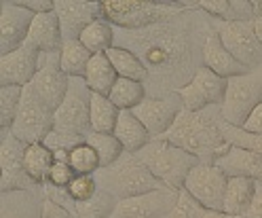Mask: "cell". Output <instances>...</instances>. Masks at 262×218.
Instances as JSON below:
<instances>
[{"label": "cell", "mask_w": 262, "mask_h": 218, "mask_svg": "<svg viewBox=\"0 0 262 218\" xmlns=\"http://www.w3.org/2000/svg\"><path fill=\"white\" fill-rule=\"evenodd\" d=\"M243 218H262V182H256V195L254 201Z\"/></svg>", "instance_id": "cell-41"}, {"label": "cell", "mask_w": 262, "mask_h": 218, "mask_svg": "<svg viewBox=\"0 0 262 218\" xmlns=\"http://www.w3.org/2000/svg\"><path fill=\"white\" fill-rule=\"evenodd\" d=\"M91 57H93V53L80 41H63V47L59 51V66L66 76L85 78Z\"/></svg>", "instance_id": "cell-26"}, {"label": "cell", "mask_w": 262, "mask_h": 218, "mask_svg": "<svg viewBox=\"0 0 262 218\" xmlns=\"http://www.w3.org/2000/svg\"><path fill=\"white\" fill-rule=\"evenodd\" d=\"M203 66L211 72H216L222 78H233V76H241L245 72H250L241 62H237L231 53L226 51V47L222 45V41L218 38V34H209L203 43Z\"/></svg>", "instance_id": "cell-20"}, {"label": "cell", "mask_w": 262, "mask_h": 218, "mask_svg": "<svg viewBox=\"0 0 262 218\" xmlns=\"http://www.w3.org/2000/svg\"><path fill=\"white\" fill-rule=\"evenodd\" d=\"M97 191H100V187H97L95 176H76L70 182V187H68V193H70V197L74 201H87Z\"/></svg>", "instance_id": "cell-37"}, {"label": "cell", "mask_w": 262, "mask_h": 218, "mask_svg": "<svg viewBox=\"0 0 262 218\" xmlns=\"http://www.w3.org/2000/svg\"><path fill=\"white\" fill-rule=\"evenodd\" d=\"M53 114L55 112L49 110L40 100L32 93L30 87H24L17 116H15L13 127L9 131L24 144L45 142L53 133Z\"/></svg>", "instance_id": "cell-6"}, {"label": "cell", "mask_w": 262, "mask_h": 218, "mask_svg": "<svg viewBox=\"0 0 262 218\" xmlns=\"http://www.w3.org/2000/svg\"><path fill=\"white\" fill-rule=\"evenodd\" d=\"M3 218H24V212L19 208H13L9 210V206L3 208Z\"/></svg>", "instance_id": "cell-43"}, {"label": "cell", "mask_w": 262, "mask_h": 218, "mask_svg": "<svg viewBox=\"0 0 262 218\" xmlns=\"http://www.w3.org/2000/svg\"><path fill=\"white\" fill-rule=\"evenodd\" d=\"M106 55L112 62L114 70H117V74L121 78H131V81H140V83L148 78V66H146L136 53H131L129 49L112 47Z\"/></svg>", "instance_id": "cell-28"}, {"label": "cell", "mask_w": 262, "mask_h": 218, "mask_svg": "<svg viewBox=\"0 0 262 218\" xmlns=\"http://www.w3.org/2000/svg\"><path fill=\"white\" fill-rule=\"evenodd\" d=\"M26 45L36 49L38 53H59L63 47V34L55 11L34 15V22L30 26V34Z\"/></svg>", "instance_id": "cell-18"}, {"label": "cell", "mask_w": 262, "mask_h": 218, "mask_svg": "<svg viewBox=\"0 0 262 218\" xmlns=\"http://www.w3.org/2000/svg\"><path fill=\"white\" fill-rule=\"evenodd\" d=\"M214 163L220 165V170L228 178L241 176V178H252L256 182H262V155L252 153L248 148L231 146Z\"/></svg>", "instance_id": "cell-19"}, {"label": "cell", "mask_w": 262, "mask_h": 218, "mask_svg": "<svg viewBox=\"0 0 262 218\" xmlns=\"http://www.w3.org/2000/svg\"><path fill=\"white\" fill-rule=\"evenodd\" d=\"M117 78H119V74L114 70V66L106 53H95L91 57V62L87 66V72H85V83L91 89V93L110 95Z\"/></svg>", "instance_id": "cell-24"}, {"label": "cell", "mask_w": 262, "mask_h": 218, "mask_svg": "<svg viewBox=\"0 0 262 218\" xmlns=\"http://www.w3.org/2000/svg\"><path fill=\"white\" fill-rule=\"evenodd\" d=\"M182 106H178L173 100H157V97H146L140 106H136L134 112L142 125L148 129V133L155 138H161L163 133H167L173 121L178 119Z\"/></svg>", "instance_id": "cell-17"}, {"label": "cell", "mask_w": 262, "mask_h": 218, "mask_svg": "<svg viewBox=\"0 0 262 218\" xmlns=\"http://www.w3.org/2000/svg\"><path fill=\"white\" fill-rule=\"evenodd\" d=\"M104 17L123 28H142L155 22H161L176 13V9L184 5L176 3H138V0H114V3H102Z\"/></svg>", "instance_id": "cell-8"}, {"label": "cell", "mask_w": 262, "mask_h": 218, "mask_svg": "<svg viewBox=\"0 0 262 218\" xmlns=\"http://www.w3.org/2000/svg\"><path fill=\"white\" fill-rule=\"evenodd\" d=\"M91 89L87 87L85 78H70V87L66 93L61 106L53 114V131L72 136L80 142H85L91 129Z\"/></svg>", "instance_id": "cell-5"}, {"label": "cell", "mask_w": 262, "mask_h": 218, "mask_svg": "<svg viewBox=\"0 0 262 218\" xmlns=\"http://www.w3.org/2000/svg\"><path fill=\"white\" fill-rule=\"evenodd\" d=\"M121 110L110 102L108 95L91 93L89 116H91V129L97 133H114V127L119 123Z\"/></svg>", "instance_id": "cell-27"}, {"label": "cell", "mask_w": 262, "mask_h": 218, "mask_svg": "<svg viewBox=\"0 0 262 218\" xmlns=\"http://www.w3.org/2000/svg\"><path fill=\"white\" fill-rule=\"evenodd\" d=\"M216 34L226 51L248 70H256L262 66V45L254 34L252 22H218Z\"/></svg>", "instance_id": "cell-10"}, {"label": "cell", "mask_w": 262, "mask_h": 218, "mask_svg": "<svg viewBox=\"0 0 262 218\" xmlns=\"http://www.w3.org/2000/svg\"><path fill=\"white\" fill-rule=\"evenodd\" d=\"M226 184L228 176L220 170V165L201 161L190 170L184 182V191L190 193V197L199 201L207 212H222Z\"/></svg>", "instance_id": "cell-9"}, {"label": "cell", "mask_w": 262, "mask_h": 218, "mask_svg": "<svg viewBox=\"0 0 262 218\" xmlns=\"http://www.w3.org/2000/svg\"><path fill=\"white\" fill-rule=\"evenodd\" d=\"M117 204L112 195L100 189L87 201H74V214L76 218H112Z\"/></svg>", "instance_id": "cell-32"}, {"label": "cell", "mask_w": 262, "mask_h": 218, "mask_svg": "<svg viewBox=\"0 0 262 218\" xmlns=\"http://www.w3.org/2000/svg\"><path fill=\"white\" fill-rule=\"evenodd\" d=\"M34 15L36 13L21 7L17 0H3L0 3V51H3V55L26 45Z\"/></svg>", "instance_id": "cell-13"}, {"label": "cell", "mask_w": 262, "mask_h": 218, "mask_svg": "<svg viewBox=\"0 0 262 218\" xmlns=\"http://www.w3.org/2000/svg\"><path fill=\"white\" fill-rule=\"evenodd\" d=\"M95 180H97V187L106 191L108 195H112L117 201L165 187V184L159 182L150 174V170L138 159V155H131V153H125L110 167H102L95 174Z\"/></svg>", "instance_id": "cell-2"}, {"label": "cell", "mask_w": 262, "mask_h": 218, "mask_svg": "<svg viewBox=\"0 0 262 218\" xmlns=\"http://www.w3.org/2000/svg\"><path fill=\"white\" fill-rule=\"evenodd\" d=\"M205 208L199 204L196 199L190 197V193H186L184 189L178 193V201L171 208V212L165 218H203L205 216Z\"/></svg>", "instance_id": "cell-36"}, {"label": "cell", "mask_w": 262, "mask_h": 218, "mask_svg": "<svg viewBox=\"0 0 262 218\" xmlns=\"http://www.w3.org/2000/svg\"><path fill=\"white\" fill-rule=\"evenodd\" d=\"M78 41L83 43L93 55L95 53H108L114 47V26L106 17L95 19L93 24H89L85 28V32L80 34Z\"/></svg>", "instance_id": "cell-29"}, {"label": "cell", "mask_w": 262, "mask_h": 218, "mask_svg": "<svg viewBox=\"0 0 262 218\" xmlns=\"http://www.w3.org/2000/svg\"><path fill=\"white\" fill-rule=\"evenodd\" d=\"M226 83H228L226 78L211 72L207 66H199L194 70L192 78L186 85L180 87L176 95L180 100V104H182V108L190 112H201L211 106L218 108L226 95Z\"/></svg>", "instance_id": "cell-7"}, {"label": "cell", "mask_w": 262, "mask_h": 218, "mask_svg": "<svg viewBox=\"0 0 262 218\" xmlns=\"http://www.w3.org/2000/svg\"><path fill=\"white\" fill-rule=\"evenodd\" d=\"M74 178H76V172L70 165V161H55L47 182L53 184V187H59V189H68Z\"/></svg>", "instance_id": "cell-38"}, {"label": "cell", "mask_w": 262, "mask_h": 218, "mask_svg": "<svg viewBox=\"0 0 262 218\" xmlns=\"http://www.w3.org/2000/svg\"><path fill=\"white\" fill-rule=\"evenodd\" d=\"M70 165L74 167L76 176H95L102 170L100 157H97V153L87 142L78 144L76 148L70 150Z\"/></svg>", "instance_id": "cell-35"}, {"label": "cell", "mask_w": 262, "mask_h": 218, "mask_svg": "<svg viewBox=\"0 0 262 218\" xmlns=\"http://www.w3.org/2000/svg\"><path fill=\"white\" fill-rule=\"evenodd\" d=\"M220 131L224 140L231 144V146H237V148H248L252 153H258L262 155V133H250L245 131L243 127H233L220 119Z\"/></svg>", "instance_id": "cell-34"}, {"label": "cell", "mask_w": 262, "mask_h": 218, "mask_svg": "<svg viewBox=\"0 0 262 218\" xmlns=\"http://www.w3.org/2000/svg\"><path fill=\"white\" fill-rule=\"evenodd\" d=\"M138 159L148 167L150 174L159 182L176 191L184 189V182L190 170L201 163L194 155L186 153L184 148H180L163 138H155L148 146H144L138 153Z\"/></svg>", "instance_id": "cell-3"}, {"label": "cell", "mask_w": 262, "mask_h": 218, "mask_svg": "<svg viewBox=\"0 0 262 218\" xmlns=\"http://www.w3.org/2000/svg\"><path fill=\"white\" fill-rule=\"evenodd\" d=\"M55 13L63 41H78L89 24L104 17V7L89 0H55Z\"/></svg>", "instance_id": "cell-14"}, {"label": "cell", "mask_w": 262, "mask_h": 218, "mask_svg": "<svg viewBox=\"0 0 262 218\" xmlns=\"http://www.w3.org/2000/svg\"><path fill=\"white\" fill-rule=\"evenodd\" d=\"M53 163H55V155L45 142L28 144L24 167H26V174L34 180V184H42V182L49 180V174H51Z\"/></svg>", "instance_id": "cell-25"}, {"label": "cell", "mask_w": 262, "mask_h": 218, "mask_svg": "<svg viewBox=\"0 0 262 218\" xmlns=\"http://www.w3.org/2000/svg\"><path fill=\"white\" fill-rule=\"evenodd\" d=\"M21 95H24V87H17V85L0 87V125H3L5 131L13 127V121L17 116V110L21 104Z\"/></svg>", "instance_id": "cell-33"}, {"label": "cell", "mask_w": 262, "mask_h": 218, "mask_svg": "<svg viewBox=\"0 0 262 218\" xmlns=\"http://www.w3.org/2000/svg\"><path fill=\"white\" fill-rule=\"evenodd\" d=\"M218 22H252L254 17L262 15V3H245V0H203L196 3Z\"/></svg>", "instance_id": "cell-21"}, {"label": "cell", "mask_w": 262, "mask_h": 218, "mask_svg": "<svg viewBox=\"0 0 262 218\" xmlns=\"http://www.w3.org/2000/svg\"><path fill=\"white\" fill-rule=\"evenodd\" d=\"M110 102L117 106L119 110H134L146 100V89L144 83L140 81H131V78H117L114 87L110 91Z\"/></svg>", "instance_id": "cell-30"}, {"label": "cell", "mask_w": 262, "mask_h": 218, "mask_svg": "<svg viewBox=\"0 0 262 218\" xmlns=\"http://www.w3.org/2000/svg\"><path fill=\"white\" fill-rule=\"evenodd\" d=\"M47 62L38 64V72L30 83V89L49 110H57L70 87V76H66L59 66V53H45Z\"/></svg>", "instance_id": "cell-11"}, {"label": "cell", "mask_w": 262, "mask_h": 218, "mask_svg": "<svg viewBox=\"0 0 262 218\" xmlns=\"http://www.w3.org/2000/svg\"><path fill=\"white\" fill-rule=\"evenodd\" d=\"M220 112L211 114L207 110L201 112H190V110H180L178 119L169 127L167 133H163V140H167L186 153L194 155L199 161L214 163L218 157H222L231 144H228L220 131Z\"/></svg>", "instance_id": "cell-1"}, {"label": "cell", "mask_w": 262, "mask_h": 218, "mask_svg": "<svg viewBox=\"0 0 262 218\" xmlns=\"http://www.w3.org/2000/svg\"><path fill=\"white\" fill-rule=\"evenodd\" d=\"M243 129L250 131V133H262V102L254 108V112L250 114V119L245 121Z\"/></svg>", "instance_id": "cell-40"}, {"label": "cell", "mask_w": 262, "mask_h": 218, "mask_svg": "<svg viewBox=\"0 0 262 218\" xmlns=\"http://www.w3.org/2000/svg\"><path fill=\"white\" fill-rule=\"evenodd\" d=\"M26 148H28V144L17 140L11 131H5L3 148H0V163H3V193L26 191L34 184V180L26 174V167H24Z\"/></svg>", "instance_id": "cell-15"}, {"label": "cell", "mask_w": 262, "mask_h": 218, "mask_svg": "<svg viewBox=\"0 0 262 218\" xmlns=\"http://www.w3.org/2000/svg\"><path fill=\"white\" fill-rule=\"evenodd\" d=\"M38 64H40V53L28 45L3 55V60H0V87L5 85L28 87L38 72Z\"/></svg>", "instance_id": "cell-16"}, {"label": "cell", "mask_w": 262, "mask_h": 218, "mask_svg": "<svg viewBox=\"0 0 262 218\" xmlns=\"http://www.w3.org/2000/svg\"><path fill=\"white\" fill-rule=\"evenodd\" d=\"M254 195H256V180H252V178H241V176L228 178L222 212L228 214V216H239V218H243L245 214H248L250 206H252Z\"/></svg>", "instance_id": "cell-23"}, {"label": "cell", "mask_w": 262, "mask_h": 218, "mask_svg": "<svg viewBox=\"0 0 262 218\" xmlns=\"http://www.w3.org/2000/svg\"><path fill=\"white\" fill-rule=\"evenodd\" d=\"M176 189L161 187L157 191L123 199L114 208L112 218H165L178 201Z\"/></svg>", "instance_id": "cell-12"}, {"label": "cell", "mask_w": 262, "mask_h": 218, "mask_svg": "<svg viewBox=\"0 0 262 218\" xmlns=\"http://www.w3.org/2000/svg\"><path fill=\"white\" fill-rule=\"evenodd\" d=\"M260 102H262V68H256L241 76L228 78L226 95L220 104V116L228 125L243 127Z\"/></svg>", "instance_id": "cell-4"}, {"label": "cell", "mask_w": 262, "mask_h": 218, "mask_svg": "<svg viewBox=\"0 0 262 218\" xmlns=\"http://www.w3.org/2000/svg\"><path fill=\"white\" fill-rule=\"evenodd\" d=\"M40 218H72L70 212L66 210L63 206L55 204L53 199H45L42 201V210H40Z\"/></svg>", "instance_id": "cell-39"}, {"label": "cell", "mask_w": 262, "mask_h": 218, "mask_svg": "<svg viewBox=\"0 0 262 218\" xmlns=\"http://www.w3.org/2000/svg\"><path fill=\"white\" fill-rule=\"evenodd\" d=\"M85 142L97 153L102 167L114 165V163H117V161L125 155V148H123V144L117 140V136H114V133H97V131H91Z\"/></svg>", "instance_id": "cell-31"}, {"label": "cell", "mask_w": 262, "mask_h": 218, "mask_svg": "<svg viewBox=\"0 0 262 218\" xmlns=\"http://www.w3.org/2000/svg\"><path fill=\"white\" fill-rule=\"evenodd\" d=\"M252 28H254V34H256L258 43L262 45V15H258V17L252 19Z\"/></svg>", "instance_id": "cell-42"}, {"label": "cell", "mask_w": 262, "mask_h": 218, "mask_svg": "<svg viewBox=\"0 0 262 218\" xmlns=\"http://www.w3.org/2000/svg\"><path fill=\"white\" fill-rule=\"evenodd\" d=\"M114 136L123 144L125 153H131V155H138L144 146H148L152 142L148 129L142 125V121L131 110H121L119 123L114 127Z\"/></svg>", "instance_id": "cell-22"}, {"label": "cell", "mask_w": 262, "mask_h": 218, "mask_svg": "<svg viewBox=\"0 0 262 218\" xmlns=\"http://www.w3.org/2000/svg\"><path fill=\"white\" fill-rule=\"evenodd\" d=\"M203 218H239V216H228L224 212H205Z\"/></svg>", "instance_id": "cell-44"}]
</instances>
